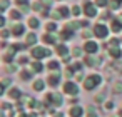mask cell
<instances>
[{"instance_id":"cell-34","label":"cell","mask_w":122,"mask_h":117,"mask_svg":"<svg viewBox=\"0 0 122 117\" xmlns=\"http://www.w3.org/2000/svg\"><path fill=\"white\" fill-rule=\"evenodd\" d=\"M2 37H4V39L9 37V32H7V30H2Z\"/></svg>"},{"instance_id":"cell-13","label":"cell","mask_w":122,"mask_h":117,"mask_svg":"<svg viewBox=\"0 0 122 117\" xmlns=\"http://www.w3.org/2000/svg\"><path fill=\"white\" fill-rule=\"evenodd\" d=\"M32 69H34V72H42L44 65H42L40 62H34V64H32Z\"/></svg>"},{"instance_id":"cell-11","label":"cell","mask_w":122,"mask_h":117,"mask_svg":"<svg viewBox=\"0 0 122 117\" xmlns=\"http://www.w3.org/2000/svg\"><path fill=\"white\" fill-rule=\"evenodd\" d=\"M35 40H37L35 34H29V35H27V45H32V44H35Z\"/></svg>"},{"instance_id":"cell-2","label":"cell","mask_w":122,"mask_h":117,"mask_svg":"<svg viewBox=\"0 0 122 117\" xmlns=\"http://www.w3.org/2000/svg\"><path fill=\"white\" fill-rule=\"evenodd\" d=\"M45 55H50V52H49V50H45V49L35 47V49L32 50V57H35V59H42V57H45Z\"/></svg>"},{"instance_id":"cell-5","label":"cell","mask_w":122,"mask_h":117,"mask_svg":"<svg viewBox=\"0 0 122 117\" xmlns=\"http://www.w3.org/2000/svg\"><path fill=\"white\" fill-rule=\"evenodd\" d=\"M64 92L75 95V94L79 92V89H77V85H75V84H72V82H65V85H64Z\"/></svg>"},{"instance_id":"cell-22","label":"cell","mask_w":122,"mask_h":117,"mask_svg":"<svg viewBox=\"0 0 122 117\" xmlns=\"http://www.w3.org/2000/svg\"><path fill=\"white\" fill-rule=\"evenodd\" d=\"M72 70H82V64H80V62H75V64L72 65Z\"/></svg>"},{"instance_id":"cell-25","label":"cell","mask_w":122,"mask_h":117,"mask_svg":"<svg viewBox=\"0 0 122 117\" xmlns=\"http://www.w3.org/2000/svg\"><path fill=\"white\" fill-rule=\"evenodd\" d=\"M10 17H12V19H15V20H19V19H20V14H19V12H14V10H12Z\"/></svg>"},{"instance_id":"cell-27","label":"cell","mask_w":122,"mask_h":117,"mask_svg":"<svg viewBox=\"0 0 122 117\" xmlns=\"http://www.w3.org/2000/svg\"><path fill=\"white\" fill-rule=\"evenodd\" d=\"M87 117H97V114L94 112V109H92V107H89V115H87Z\"/></svg>"},{"instance_id":"cell-19","label":"cell","mask_w":122,"mask_h":117,"mask_svg":"<svg viewBox=\"0 0 122 117\" xmlns=\"http://www.w3.org/2000/svg\"><path fill=\"white\" fill-rule=\"evenodd\" d=\"M49 69H52V70L55 69V70H57V69H59V64H57L55 60H50V62H49Z\"/></svg>"},{"instance_id":"cell-18","label":"cell","mask_w":122,"mask_h":117,"mask_svg":"<svg viewBox=\"0 0 122 117\" xmlns=\"http://www.w3.org/2000/svg\"><path fill=\"white\" fill-rule=\"evenodd\" d=\"M110 55H112V57H119V55H120V50L114 47V49H110Z\"/></svg>"},{"instance_id":"cell-20","label":"cell","mask_w":122,"mask_h":117,"mask_svg":"<svg viewBox=\"0 0 122 117\" xmlns=\"http://www.w3.org/2000/svg\"><path fill=\"white\" fill-rule=\"evenodd\" d=\"M10 95H12L14 99H19V97H20V92H19L17 89H12V90H10Z\"/></svg>"},{"instance_id":"cell-9","label":"cell","mask_w":122,"mask_h":117,"mask_svg":"<svg viewBox=\"0 0 122 117\" xmlns=\"http://www.w3.org/2000/svg\"><path fill=\"white\" fill-rule=\"evenodd\" d=\"M47 97H49V100H52V102H54L55 105H60V104H62V99H60V95H57V94H55V95L49 94Z\"/></svg>"},{"instance_id":"cell-26","label":"cell","mask_w":122,"mask_h":117,"mask_svg":"<svg viewBox=\"0 0 122 117\" xmlns=\"http://www.w3.org/2000/svg\"><path fill=\"white\" fill-rule=\"evenodd\" d=\"M59 12H60V14H62V15H65V17H67V15H69V9H65V7H62V9H60V10H59Z\"/></svg>"},{"instance_id":"cell-1","label":"cell","mask_w":122,"mask_h":117,"mask_svg":"<svg viewBox=\"0 0 122 117\" xmlns=\"http://www.w3.org/2000/svg\"><path fill=\"white\" fill-rule=\"evenodd\" d=\"M100 84V75H90V77H87L85 79V82H84V87L87 89V90H90V89H94V87H97Z\"/></svg>"},{"instance_id":"cell-28","label":"cell","mask_w":122,"mask_h":117,"mask_svg":"<svg viewBox=\"0 0 122 117\" xmlns=\"http://www.w3.org/2000/svg\"><path fill=\"white\" fill-rule=\"evenodd\" d=\"M55 29H57V27H55V24H49V25H47V30H50V32H54Z\"/></svg>"},{"instance_id":"cell-38","label":"cell","mask_w":122,"mask_h":117,"mask_svg":"<svg viewBox=\"0 0 122 117\" xmlns=\"http://www.w3.org/2000/svg\"><path fill=\"white\" fill-rule=\"evenodd\" d=\"M119 115H120V117H122V110H119Z\"/></svg>"},{"instance_id":"cell-4","label":"cell","mask_w":122,"mask_h":117,"mask_svg":"<svg viewBox=\"0 0 122 117\" xmlns=\"http://www.w3.org/2000/svg\"><path fill=\"white\" fill-rule=\"evenodd\" d=\"M107 32H109L107 27H104V25H100V24L95 25V29H94V34H95L97 37H100V39H104V37L107 35Z\"/></svg>"},{"instance_id":"cell-32","label":"cell","mask_w":122,"mask_h":117,"mask_svg":"<svg viewBox=\"0 0 122 117\" xmlns=\"http://www.w3.org/2000/svg\"><path fill=\"white\" fill-rule=\"evenodd\" d=\"M115 92H122V84L120 85H115Z\"/></svg>"},{"instance_id":"cell-15","label":"cell","mask_w":122,"mask_h":117,"mask_svg":"<svg viewBox=\"0 0 122 117\" xmlns=\"http://www.w3.org/2000/svg\"><path fill=\"white\" fill-rule=\"evenodd\" d=\"M34 89H35V90H42V89H44V82H42V80H37V82L34 84Z\"/></svg>"},{"instance_id":"cell-10","label":"cell","mask_w":122,"mask_h":117,"mask_svg":"<svg viewBox=\"0 0 122 117\" xmlns=\"http://www.w3.org/2000/svg\"><path fill=\"white\" fill-rule=\"evenodd\" d=\"M12 34H14V35H22V34H24V27H22V25H15V27L12 29Z\"/></svg>"},{"instance_id":"cell-23","label":"cell","mask_w":122,"mask_h":117,"mask_svg":"<svg viewBox=\"0 0 122 117\" xmlns=\"http://www.w3.org/2000/svg\"><path fill=\"white\" fill-rule=\"evenodd\" d=\"M95 4H97L99 7H105V5H107V0H95Z\"/></svg>"},{"instance_id":"cell-37","label":"cell","mask_w":122,"mask_h":117,"mask_svg":"<svg viewBox=\"0 0 122 117\" xmlns=\"http://www.w3.org/2000/svg\"><path fill=\"white\" fill-rule=\"evenodd\" d=\"M20 117H27V115H25V114H22V115H20ZM30 117H34V115H30Z\"/></svg>"},{"instance_id":"cell-8","label":"cell","mask_w":122,"mask_h":117,"mask_svg":"<svg viewBox=\"0 0 122 117\" xmlns=\"http://www.w3.org/2000/svg\"><path fill=\"white\" fill-rule=\"evenodd\" d=\"M57 84H59V74H52V75L49 77V85L55 87Z\"/></svg>"},{"instance_id":"cell-30","label":"cell","mask_w":122,"mask_h":117,"mask_svg":"<svg viewBox=\"0 0 122 117\" xmlns=\"http://www.w3.org/2000/svg\"><path fill=\"white\" fill-rule=\"evenodd\" d=\"M74 55H75V57L80 55V49H74Z\"/></svg>"},{"instance_id":"cell-33","label":"cell","mask_w":122,"mask_h":117,"mask_svg":"<svg viewBox=\"0 0 122 117\" xmlns=\"http://www.w3.org/2000/svg\"><path fill=\"white\" fill-rule=\"evenodd\" d=\"M17 4H20V5H22V7H24V5H25V4H27V0H17Z\"/></svg>"},{"instance_id":"cell-7","label":"cell","mask_w":122,"mask_h":117,"mask_svg":"<svg viewBox=\"0 0 122 117\" xmlns=\"http://www.w3.org/2000/svg\"><path fill=\"white\" fill-rule=\"evenodd\" d=\"M69 114H70V117H80L84 114V109L82 107H72Z\"/></svg>"},{"instance_id":"cell-35","label":"cell","mask_w":122,"mask_h":117,"mask_svg":"<svg viewBox=\"0 0 122 117\" xmlns=\"http://www.w3.org/2000/svg\"><path fill=\"white\" fill-rule=\"evenodd\" d=\"M110 9H117V2H112L110 4Z\"/></svg>"},{"instance_id":"cell-21","label":"cell","mask_w":122,"mask_h":117,"mask_svg":"<svg viewBox=\"0 0 122 117\" xmlns=\"http://www.w3.org/2000/svg\"><path fill=\"white\" fill-rule=\"evenodd\" d=\"M44 40H45V42H49V44H54V42H55V39H54L52 35H45V37H44Z\"/></svg>"},{"instance_id":"cell-29","label":"cell","mask_w":122,"mask_h":117,"mask_svg":"<svg viewBox=\"0 0 122 117\" xmlns=\"http://www.w3.org/2000/svg\"><path fill=\"white\" fill-rule=\"evenodd\" d=\"M9 7V0H2V10H5Z\"/></svg>"},{"instance_id":"cell-24","label":"cell","mask_w":122,"mask_h":117,"mask_svg":"<svg viewBox=\"0 0 122 117\" xmlns=\"http://www.w3.org/2000/svg\"><path fill=\"white\" fill-rule=\"evenodd\" d=\"M72 14H74V15H79V14H80V7H79V5H75V7L72 9Z\"/></svg>"},{"instance_id":"cell-6","label":"cell","mask_w":122,"mask_h":117,"mask_svg":"<svg viewBox=\"0 0 122 117\" xmlns=\"http://www.w3.org/2000/svg\"><path fill=\"white\" fill-rule=\"evenodd\" d=\"M84 49H85V52H89V54H95V52H97V44H94V42H87Z\"/></svg>"},{"instance_id":"cell-36","label":"cell","mask_w":122,"mask_h":117,"mask_svg":"<svg viewBox=\"0 0 122 117\" xmlns=\"http://www.w3.org/2000/svg\"><path fill=\"white\" fill-rule=\"evenodd\" d=\"M34 9H35V10H40V9H42V5H39V4H35V5H34Z\"/></svg>"},{"instance_id":"cell-39","label":"cell","mask_w":122,"mask_h":117,"mask_svg":"<svg viewBox=\"0 0 122 117\" xmlns=\"http://www.w3.org/2000/svg\"><path fill=\"white\" fill-rule=\"evenodd\" d=\"M117 2H122V0H117Z\"/></svg>"},{"instance_id":"cell-12","label":"cell","mask_w":122,"mask_h":117,"mask_svg":"<svg viewBox=\"0 0 122 117\" xmlns=\"http://www.w3.org/2000/svg\"><path fill=\"white\" fill-rule=\"evenodd\" d=\"M57 52H59L60 55H64V57H69V55H67V47H65V45H59V47H57Z\"/></svg>"},{"instance_id":"cell-14","label":"cell","mask_w":122,"mask_h":117,"mask_svg":"<svg viewBox=\"0 0 122 117\" xmlns=\"http://www.w3.org/2000/svg\"><path fill=\"white\" fill-rule=\"evenodd\" d=\"M112 30H114V32H120V30H122V24H120V22H114V24H112Z\"/></svg>"},{"instance_id":"cell-31","label":"cell","mask_w":122,"mask_h":117,"mask_svg":"<svg viewBox=\"0 0 122 117\" xmlns=\"http://www.w3.org/2000/svg\"><path fill=\"white\" fill-rule=\"evenodd\" d=\"M22 77H24V79H30V74H29V72H24Z\"/></svg>"},{"instance_id":"cell-3","label":"cell","mask_w":122,"mask_h":117,"mask_svg":"<svg viewBox=\"0 0 122 117\" xmlns=\"http://www.w3.org/2000/svg\"><path fill=\"white\" fill-rule=\"evenodd\" d=\"M84 10H85L87 17H95V14H97V9H95V5H94V4H90V2H87V4L84 5Z\"/></svg>"},{"instance_id":"cell-16","label":"cell","mask_w":122,"mask_h":117,"mask_svg":"<svg viewBox=\"0 0 122 117\" xmlns=\"http://www.w3.org/2000/svg\"><path fill=\"white\" fill-rule=\"evenodd\" d=\"M29 25H30L32 29H35V27H39V20H37V19H30V20H29Z\"/></svg>"},{"instance_id":"cell-17","label":"cell","mask_w":122,"mask_h":117,"mask_svg":"<svg viewBox=\"0 0 122 117\" xmlns=\"http://www.w3.org/2000/svg\"><path fill=\"white\" fill-rule=\"evenodd\" d=\"M85 62H87L89 65H95V64H99V60H97V59H92V57H87Z\"/></svg>"}]
</instances>
